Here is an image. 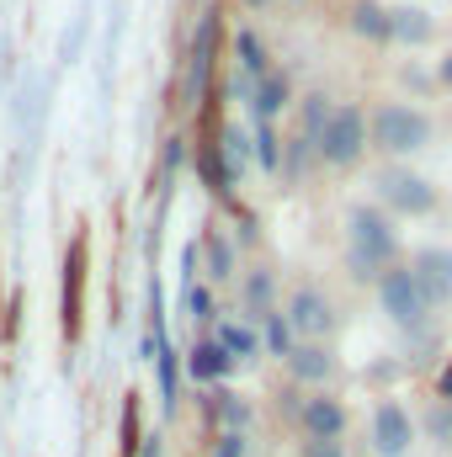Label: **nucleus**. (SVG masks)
Segmentation results:
<instances>
[{
    "instance_id": "obj_1",
    "label": "nucleus",
    "mask_w": 452,
    "mask_h": 457,
    "mask_svg": "<svg viewBox=\"0 0 452 457\" xmlns=\"http://www.w3.org/2000/svg\"><path fill=\"white\" fill-rule=\"evenodd\" d=\"M399 255V234L378 208H351L346 213V261L356 277H383Z\"/></svg>"
},
{
    "instance_id": "obj_2",
    "label": "nucleus",
    "mask_w": 452,
    "mask_h": 457,
    "mask_svg": "<svg viewBox=\"0 0 452 457\" xmlns=\"http://www.w3.org/2000/svg\"><path fill=\"white\" fill-rule=\"evenodd\" d=\"M372 144L383 154H415L431 144V117L421 107H405V102H383L372 112Z\"/></svg>"
},
{
    "instance_id": "obj_3",
    "label": "nucleus",
    "mask_w": 452,
    "mask_h": 457,
    "mask_svg": "<svg viewBox=\"0 0 452 457\" xmlns=\"http://www.w3.org/2000/svg\"><path fill=\"white\" fill-rule=\"evenodd\" d=\"M362 149H367V117L356 112V107H336L331 122H325V133H320V144H314V154L325 160V165H356L362 160Z\"/></svg>"
},
{
    "instance_id": "obj_4",
    "label": "nucleus",
    "mask_w": 452,
    "mask_h": 457,
    "mask_svg": "<svg viewBox=\"0 0 452 457\" xmlns=\"http://www.w3.org/2000/svg\"><path fill=\"white\" fill-rule=\"evenodd\" d=\"M378 298H383V314L394 320V325H421L431 309H426V298H421V287H415V277H410V266H389L383 277H378Z\"/></svg>"
},
{
    "instance_id": "obj_5",
    "label": "nucleus",
    "mask_w": 452,
    "mask_h": 457,
    "mask_svg": "<svg viewBox=\"0 0 452 457\" xmlns=\"http://www.w3.org/2000/svg\"><path fill=\"white\" fill-rule=\"evenodd\" d=\"M410 277H415V287H421L426 309L452 303V250H442V245L415 250V255H410Z\"/></svg>"
},
{
    "instance_id": "obj_6",
    "label": "nucleus",
    "mask_w": 452,
    "mask_h": 457,
    "mask_svg": "<svg viewBox=\"0 0 452 457\" xmlns=\"http://www.w3.org/2000/svg\"><path fill=\"white\" fill-rule=\"evenodd\" d=\"M378 192H383V203H389L394 213H410V219H421V213L437 208V187H431L426 176H415V170H383Z\"/></svg>"
},
{
    "instance_id": "obj_7",
    "label": "nucleus",
    "mask_w": 452,
    "mask_h": 457,
    "mask_svg": "<svg viewBox=\"0 0 452 457\" xmlns=\"http://www.w3.org/2000/svg\"><path fill=\"white\" fill-rule=\"evenodd\" d=\"M288 325H293V336H304V341H320V336L336 325V314H331V298H325L320 287H298V293L288 298Z\"/></svg>"
},
{
    "instance_id": "obj_8",
    "label": "nucleus",
    "mask_w": 452,
    "mask_h": 457,
    "mask_svg": "<svg viewBox=\"0 0 452 457\" xmlns=\"http://www.w3.org/2000/svg\"><path fill=\"white\" fill-rule=\"evenodd\" d=\"M410 436H415L410 410L394 404V399H383V404L372 410V447H378L383 457H405L410 453Z\"/></svg>"
},
{
    "instance_id": "obj_9",
    "label": "nucleus",
    "mask_w": 452,
    "mask_h": 457,
    "mask_svg": "<svg viewBox=\"0 0 452 457\" xmlns=\"http://www.w3.org/2000/svg\"><path fill=\"white\" fill-rule=\"evenodd\" d=\"M298 420H304L309 442H340V431H346V410H340V399H331V394L304 399L298 404Z\"/></svg>"
},
{
    "instance_id": "obj_10",
    "label": "nucleus",
    "mask_w": 452,
    "mask_h": 457,
    "mask_svg": "<svg viewBox=\"0 0 452 457\" xmlns=\"http://www.w3.org/2000/svg\"><path fill=\"white\" fill-rule=\"evenodd\" d=\"M389 37H399V43L421 48V43H431V37H437V21H431L426 11H415V5H399V11H389Z\"/></svg>"
},
{
    "instance_id": "obj_11",
    "label": "nucleus",
    "mask_w": 452,
    "mask_h": 457,
    "mask_svg": "<svg viewBox=\"0 0 452 457\" xmlns=\"http://www.w3.org/2000/svg\"><path fill=\"white\" fill-rule=\"evenodd\" d=\"M288 367H293V378L298 383H325L331 372H336V361H331V351L320 341H304L293 345V356H288Z\"/></svg>"
},
{
    "instance_id": "obj_12",
    "label": "nucleus",
    "mask_w": 452,
    "mask_h": 457,
    "mask_svg": "<svg viewBox=\"0 0 452 457\" xmlns=\"http://www.w3.org/2000/svg\"><path fill=\"white\" fill-rule=\"evenodd\" d=\"M229 367H234V356H229L219 341L192 345V361H187V372H192L197 383H219V378H229Z\"/></svg>"
},
{
    "instance_id": "obj_13",
    "label": "nucleus",
    "mask_w": 452,
    "mask_h": 457,
    "mask_svg": "<svg viewBox=\"0 0 452 457\" xmlns=\"http://www.w3.org/2000/svg\"><path fill=\"white\" fill-rule=\"evenodd\" d=\"M282 107H288V75H277V70H272V75H261V80H255V91H250V112L261 117V122H272Z\"/></svg>"
},
{
    "instance_id": "obj_14",
    "label": "nucleus",
    "mask_w": 452,
    "mask_h": 457,
    "mask_svg": "<svg viewBox=\"0 0 452 457\" xmlns=\"http://www.w3.org/2000/svg\"><path fill=\"white\" fill-rule=\"evenodd\" d=\"M213 149H219V165H224V176H229V181H239V176H245V165H250V138H245L239 128H224Z\"/></svg>"
},
{
    "instance_id": "obj_15",
    "label": "nucleus",
    "mask_w": 452,
    "mask_h": 457,
    "mask_svg": "<svg viewBox=\"0 0 452 457\" xmlns=\"http://www.w3.org/2000/svg\"><path fill=\"white\" fill-rule=\"evenodd\" d=\"M351 32H356V37H367V43H389V11H383V5H372V0L351 5Z\"/></svg>"
},
{
    "instance_id": "obj_16",
    "label": "nucleus",
    "mask_w": 452,
    "mask_h": 457,
    "mask_svg": "<svg viewBox=\"0 0 452 457\" xmlns=\"http://www.w3.org/2000/svg\"><path fill=\"white\" fill-rule=\"evenodd\" d=\"M234 54H239V75H245L250 86H255L261 75H272V70H266V48H261L255 32H239V37H234Z\"/></svg>"
},
{
    "instance_id": "obj_17",
    "label": "nucleus",
    "mask_w": 452,
    "mask_h": 457,
    "mask_svg": "<svg viewBox=\"0 0 452 457\" xmlns=\"http://www.w3.org/2000/svg\"><path fill=\"white\" fill-rule=\"evenodd\" d=\"M213 37H219V21L208 16L203 32H197V48H192V86H197V91H203V80H208V64H213Z\"/></svg>"
},
{
    "instance_id": "obj_18",
    "label": "nucleus",
    "mask_w": 452,
    "mask_h": 457,
    "mask_svg": "<svg viewBox=\"0 0 452 457\" xmlns=\"http://www.w3.org/2000/svg\"><path fill=\"white\" fill-rule=\"evenodd\" d=\"M219 345H224L234 361H245V356H255V351H261L255 330H250V325H234V320H229V325H219Z\"/></svg>"
},
{
    "instance_id": "obj_19",
    "label": "nucleus",
    "mask_w": 452,
    "mask_h": 457,
    "mask_svg": "<svg viewBox=\"0 0 452 457\" xmlns=\"http://www.w3.org/2000/svg\"><path fill=\"white\" fill-rule=\"evenodd\" d=\"M293 341H298V336H293L288 314H282V309L266 314V351H272V356H293Z\"/></svg>"
},
{
    "instance_id": "obj_20",
    "label": "nucleus",
    "mask_w": 452,
    "mask_h": 457,
    "mask_svg": "<svg viewBox=\"0 0 452 457\" xmlns=\"http://www.w3.org/2000/svg\"><path fill=\"white\" fill-rule=\"evenodd\" d=\"M203 250H208V277H213V282L234 277V255H229V239H224V234H208V239H203Z\"/></svg>"
},
{
    "instance_id": "obj_21",
    "label": "nucleus",
    "mask_w": 452,
    "mask_h": 457,
    "mask_svg": "<svg viewBox=\"0 0 452 457\" xmlns=\"http://www.w3.org/2000/svg\"><path fill=\"white\" fill-rule=\"evenodd\" d=\"M331 112H336V107H325V96H309V102H304V144H320Z\"/></svg>"
},
{
    "instance_id": "obj_22",
    "label": "nucleus",
    "mask_w": 452,
    "mask_h": 457,
    "mask_svg": "<svg viewBox=\"0 0 452 457\" xmlns=\"http://www.w3.org/2000/svg\"><path fill=\"white\" fill-rule=\"evenodd\" d=\"M250 144H255V160H261V170H282V149H277V133H272V122H261Z\"/></svg>"
},
{
    "instance_id": "obj_23",
    "label": "nucleus",
    "mask_w": 452,
    "mask_h": 457,
    "mask_svg": "<svg viewBox=\"0 0 452 457\" xmlns=\"http://www.w3.org/2000/svg\"><path fill=\"white\" fill-rule=\"evenodd\" d=\"M426 436L442 442V447H452V404L448 399H437V404L426 410Z\"/></svg>"
},
{
    "instance_id": "obj_24",
    "label": "nucleus",
    "mask_w": 452,
    "mask_h": 457,
    "mask_svg": "<svg viewBox=\"0 0 452 457\" xmlns=\"http://www.w3.org/2000/svg\"><path fill=\"white\" fill-rule=\"evenodd\" d=\"M213 415L224 420L229 431H245V420H250V410H245L234 394H213Z\"/></svg>"
},
{
    "instance_id": "obj_25",
    "label": "nucleus",
    "mask_w": 452,
    "mask_h": 457,
    "mask_svg": "<svg viewBox=\"0 0 452 457\" xmlns=\"http://www.w3.org/2000/svg\"><path fill=\"white\" fill-rule=\"evenodd\" d=\"M187 314L192 320H213V293L208 287H187Z\"/></svg>"
},
{
    "instance_id": "obj_26",
    "label": "nucleus",
    "mask_w": 452,
    "mask_h": 457,
    "mask_svg": "<svg viewBox=\"0 0 452 457\" xmlns=\"http://www.w3.org/2000/svg\"><path fill=\"white\" fill-rule=\"evenodd\" d=\"M245 298H250V303H266V298H272V277H266V271H255V277L245 282Z\"/></svg>"
},
{
    "instance_id": "obj_27",
    "label": "nucleus",
    "mask_w": 452,
    "mask_h": 457,
    "mask_svg": "<svg viewBox=\"0 0 452 457\" xmlns=\"http://www.w3.org/2000/svg\"><path fill=\"white\" fill-rule=\"evenodd\" d=\"M219 457H245V436L239 431H224L219 436Z\"/></svg>"
},
{
    "instance_id": "obj_28",
    "label": "nucleus",
    "mask_w": 452,
    "mask_h": 457,
    "mask_svg": "<svg viewBox=\"0 0 452 457\" xmlns=\"http://www.w3.org/2000/svg\"><path fill=\"white\" fill-rule=\"evenodd\" d=\"M304 457H346V453H340V442H309Z\"/></svg>"
},
{
    "instance_id": "obj_29",
    "label": "nucleus",
    "mask_w": 452,
    "mask_h": 457,
    "mask_svg": "<svg viewBox=\"0 0 452 457\" xmlns=\"http://www.w3.org/2000/svg\"><path fill=\"white\" fill-rule=\"evenodd\" d=\"M437 394H442V399H448V404H452V361H448V367H442V378H437Z\"/></svg>"
},
{
    "instance_id": "obj_30",
    "label": "nucleus",
    "mask_w": 452,
    "mask_h": 457,
    "mask_svg": "<svg viewBox=\"0 0 452 457\" xmlns=\"http://www.w3.org/2000/svg\"><path fill=\"white\" fill-rule=\"evenodd\" d=\"M133 457H160V436H149V442H138V453Z\"/></svg>"
},
{
    "instance_id": "obj_31",
    "label": "nucleus",
    "mask_w": 452,
    "mask_h": 457,
    "mask_svg": "<svg viewBox=\"0 0 452 457\" xmlns=\"http://www.w3.org/2000/svg\"><path fill=\"white\" fill-rule=\"evenodd\" d=\"M437 80H442V86H452V54L442 59V64H437Z\"/></svg>"
},
{
    "instance_id": "obj_32",
    "label": "nucleus",
    "mask_w": 452,
    "mask_h": 457,
    "mask_svg": "<svg viewBox=\"0 0 452 457\" xmlns=\"http://www.w3.org/2000/svg\"><path fill=\"white\" fill-rule=\"evenodd\" d=\"M245 5H266V0H245Z\"/></svg>"
}]
</instances>
